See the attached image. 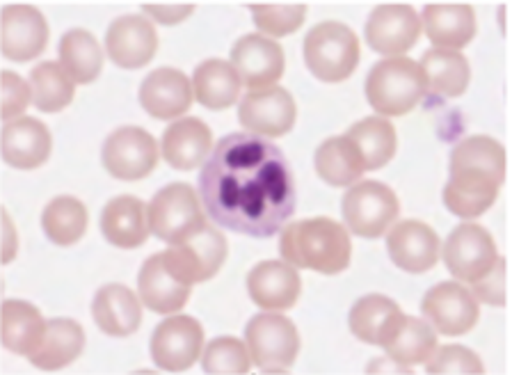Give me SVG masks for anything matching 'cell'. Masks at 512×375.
Listing matches in <instances>:
<instances>
[{
    "instance_id": "cell-1",
    "label": "cell",
    "mask_w": 512,
    "mask_h": 375,
    "mask_svg": "<svg viewBox=\"0 0 512 375\" xmlns=\"http://www.w3.org/2000/svg\"><path fill=\"white\" fill-rule=\"evenodd\" d=\"M199 195L213 222L252 238L282 231L298 204L284 151L252 133H231L218 142L199 174Z\"/></svg>"
},
{
    "instance_id": "cell-2",
    "label": "cell",
    "mask_w": 512,
    "mask_h": 375,
    "mask_svg": "<svg viewBox=\"0 0 512 375\" xmlns=\"http://www.w3.org/2000/svg\"><path fill=\"white\" fill-rule=\"evenodd\" d=\"M506 181V149L487 135H471L451 154V181L444 188V204L460 218H478L499 197Z\"/></svg>"
},
{
    "instance_id": "cell-3",
    "label": "cell",
    "mask_w": 512,
    "mask_h": 375,
    "mask_svg": "<svg viewBox=\"0 0 512 375\" xmlns=\"http://www.w3.org/2000/svg\"><path fill=\"white\" fill-rule=\"evenodd\" d=\"M279 250L291 266L316 270L323 275L343 273L352 257L348 229L330 218H311L288 225Z\"/></svg>"
},
{
    "instance_id": "cell-4",
    "label": "cell",
    "mask_w": 512,
    "mask_h": 375,
    "mask_svg": "<svg viewBox=\"0 0 512 375\" xmlns=\"http://www.w3.org/2000/svg\"><path fill=\"white\" fill-rule=\"evenodd\" d=\"M366 99L371 108L382 117H403L412 113L423 97L428 85L419 62L410 58L380 60L366 78Z\"/></svg>"
},
{
    "instance_id": "cell-5",
    "label": "cell",
    "mask_w": 512,
    "mask_h": 375,
    "mask_svg": "<svg viewBox=\"0 0 512 375\" xmlns=\"http://www.w3.org/2000/svg\"><path fill=\"white\" fill-rule=\"evenodd\" d=\"M304 62L318 81H346L359 65V39L346 23H318L304 39Z\"/></svg>"
},
{
    "instance_id": "cell-6",
    "label": "cell",
    "mask_w": 512,
    "mask_h": 375,
    "mask_svg": "<svg viewBox=\"0 0 512 375\" xmlns=\"http://www.w3.org/2000/svg\"><path fill=\"white\" fill-rule=\"evenodd\" d=\"M163 261L165 268L183 284L208 282L227 261V238L206 222L195 234L170 245V250L163 252Z\"/></svg>"
},
{
    "instance_id": "cell-7",
    "label": "cell",
    "mask_w": 512,
    "mask_h": 375,
    "mask_svg": "<svg viewBox=\"0 0 512 375\" xmlns=\"http://www.w3.org/2000/svg\"><path fill=\"white\" fill-rule=\"evenodd\" d=\"M252 362L266 373H286L300 353V334L291 318L259 314L245 327Z\"/></svg>"
},
{
    "instance_id": "cell-8",
    "label": "cell",
    "mask_w": 512,
    "mask_h": 375,
    "mask_svg": "<svg viewBox=\"0 0 512 375\" xmlns=\"http://www.w3.org/2000/svg\"><path fill=\"white\" fill-rule=\"evenodd\" d=\"M151 234L165 243H179L206 225L202 204L188 183H172L158 190L147 206Z\"/></svg>"
},
{
    "instance_id": "cell-9",
    "label": "cell",
    "mask_w": 512,
    "mask_h": 375,
    "mask_svg": "<svg viewBox=\"0 0 512 375\" xmlns=\"http://www.w3.org/2000/svg\"><path fill=\"white\" fill-rule=\"evenodd\" d=\"M400 204L394 190L380 181H362L343 197V220L352 234L380 238L398 218Z\"/></svg>"
},
{
    "instance_id": "cell-10",
    "label": "cell",
    "mask_w": 512,
    "mask_h": 375,
    "mask_svg": "<svg viewBox=\"0 0 512 375\" xmlns=\"http://www.w3.org/2000/svg\"><path fill=\"white\" fill-rule=\"evenodd\" d=\"M499 250L490 231L474 222H464L451 231L444 245V261L451 275L464 284H474L494 268Z\"/></svg>"
},
{
    "instance_id": "cell-11",
    "label": "cell",
    "mask_w": 512,
    "mask_h": 375,
    "mask_svg": "<svg viewBox=\"0 0 512 375\" xmlns=\"http://www.w3.org/2000/svg\"><path fill=\"white\" fill-rule=\"evenodd\" d=\"M204 327L192 316H170L151 337V357L170 373L188 371L204 353Z\"/></svg>"
},
{
    "instance_id": "cell-12",
    "label": "cell",
    "mask_w": 512,
    "mask_h": 375,
    "mask_svg": "<svg viewBox=\"0 0 512 375\" xmlns=\"http://www.w3.org/2000/svg\"><path fill=\"white\" fill-rule=\"evenodd\" d=\"M421 314L444 337H462L474 330L480 316L478 300L460 282H442L426 293Z\"/></svg>"
},
{
    "instance_id": "cell-13",
    "label": "cell",
    "mask_w": 512,
    "mask_h": 375,
    "mask_svg": "<svg viewBox=\"0 0 512 375\" xmlns=\"http://www.w3.org/2000/svg\"><path fill=\"white\" fill-rule=\"evenodd\" d=\"M298 106L284 87H266V90H250L240 101L238 119L240 126L259 138H282L293 129Z\"/></svg>"
},
{
    "instance_id": "cell-14",
    "label": "cell",
    "mask_w": 512,
    "mask_h": 375,
    "mask_svg": "<svg viewBox=\"0 0 512 375\" xmlns=\"http://www.w3.org/2000/svg\"><path fill=\"white\" fill-rule=\"evenodd\" d=\"M158 145L154 135L138 126H124L110 133L103 145V165L115 179L140 181L156 170Z\"/></svg>"
},
{
    "instance_id": "cell-15",
    "label": "cell",
    "mask_w": 512,
    "mask_h": 375,
    "mask_svg": "<svg viewBox=\"0 0 512 375\" xmlns=\"http://www.w3.org/2000/svg\"><path fill=\"white\" fill-rule=\"evenodd\" d=\"M421 17L412 5L387 3L378 5L366 21V44L382 55H398L414 49L421 37Z\"/></svg>"
},
{
    "instance_id": "cell-16",
    "label": "cell",
    "mask_w": 512,
    "mask_h": 375,
    "mask_svg": "<svg viewBox=\"0 0 512 375\" xmlns=\"http://www.w3.org/2000/svg\"><path fill=\"white\" fill-rule=\"evenodd\" d=\"M231 65L250 90H266L284 74V51L275 39L245 35L231 49Z\"/></svg>"
},
{
    "instance_id": "cell-17",
    "label": "cell",
    "mask_w": 512,
    "mask_h": 375,
    "mask_svg": "<svg viewBox=\"0 0 512 375\" xmlns=\"http://www.w3.org/2000/svg\"><path fill=\"white\" fill-rule=\"evenodd\" d=\"M106 51L110 60L122 69H140L154 60L158 35L154 23L138 14L119 17L106 33Z\"/></svg>"
},
{
    "instance_id": "cell-18",
    "label": "cell",
    "mask_w": 512,
    "mask_h": 375,
    "mask_svg": "<svg viewBox=\"0 0 512 375\" xmlns=\"http://www.w3.org/2000/svg\"><path fill=\"white\" fill-rule=\"evenodd\" d=\"M389 257L405 273H428L439 261L437 231L419 220H403L387 238Z\"/></svg>"
},
{
    "instance_id": "cell-19",
    "label": "cell",
    "mask_w": 512,
    "mask_h": 375,
    "mask_svg": "<svg viewBox=\"0 0 512 375\" xmlns=\"http://www.w3.org/2000/svg\"><path fill=\"white\" fill-rule=\"evenodd\" d=\"M48 23L32 5H7L3 10V55L12 62H30L42 55Z\"/></svg>"
},
{
    "instance_id": "cell-20",
    "label": "cell",
    "mask_w": 512,
    "mask_h": 375,
    "mask_svg": "<svg viewBox=\"0 0 512 375\" xmlns=\"http://www.w3.org/2000/svg\"><path fill=\"white\" fill-rule=\"evenodd\" d=\"M247 291L254 305L268 311L291 309L300 298L298 268L286 261H261L247 275Z\"/></svg>"
},
{
    "instance_id": "cell-21",
    "label": "cell",
    "mask_w": 512,
    "mask_h": 375,
    "mask_svg": "<svg viewBox=\"0 0 512 375\" xmlns=\"http://www.w3.org/2000/svg\"><path fill=\"white\" fill-rule=\"evenodd\" d=\"M192 85L179 69H156L144 78L140 87V103L147 115L156 119H174L188 113L192 106Z\"/></svg>"
},
{
    "instance_id": "cell-22",
    "label": "cell",
    "mask_w": 512,
    "mask_h": 375,
    "mask_svg": "<svg viewBox=\"0 0 512 375\" xmlns=\"http://www.w3.org/2000/svg\"><path fill=\"white\" fill-rule=\"evenodd\" d=\"M53 138L35 117H19L3 129V158L16 170H37L51 156Z\"/></svg>"
},
{
    "instance_id": "cell-23",
    "label": "cell",
    "mask_w": 512,
    "mask_h": 375,
    "mask_svg": "<svg viewBox=\"0 0 512 375\" xmlns=\"http://www.w3.org/2000/svg\"><path fill=\"white\" fill-rule=\"evenodd\" d=\"M423 28L435 49L460 51L476 37V12L467 3H430L423 10Z\"/></svg>"
},
{
    "instance_id": "cell-24",
    "label": "cell",
    "mask_w": 512,
    "mask_h": 375,
    "mask_svg": "<svg viewBox=\"0 0 512 375\" xmlns=\"http://www.w3.org/2000/svg\"><path fill=\"white\" fill-rule=\"evenodd\" d=\"M101 229L108 243L122 250H135L147 243L151 234L147 204L131 195L110 199L101 213Z\"/></svg>"
},
{
    "instance_id": "cell-25",
    "label": "cell",
    "mask_w": 512,
    "mask_h": 375,
    "mask_svg": "<svg viewBox=\"0 0 512 375\" xmlns=\"http://www.w3.org/2000/svg\"><path fill=\"white\" fill-rule=\"evenodd\" d=\"M142 305L156 314L172 316L188 305L190 284H183L165 268L163 252L144 261L138 277Z\"/></svg>"
},
{
    "instance_id": "cell-26",
    "label": "cell",
    "mask_w": 512,
    "mask_h": 375,
    "mask_svg": "<svg viewBox=\"0 0 512 375\" xmlns=\"http://www.w3.org/2000/svg\"><path fill=\"white\" fill-rule=\"evenodd\" d=\"M92 316L99 330L110 337H131L140 330L142 305L128 286L106 284L96 293Z\"/></svg>"
},
{
    "instance_id": "cell-27",
    "label": "cell",
    "mask_w": 512,
    "mask_h": 375,
    "mask_svg": "<svg viewBox=\"0 0 512 375\" xmlns=\"http://www.w3.org/2000/svg\"><path fill=\"white\" fill-rule=\"evenodd\" d=\"M211 147L213 133L197 117H183L163 133V156L174 170H197L211 154Z\"/></svg>"
},
{
    "instance_id": "cell-28",
    "label": "cell",
    "mask_w": 512,
    "mask_h": 375,
    "mask_svg": "<svg viewBox=\"0 0 512 375\" xmlns=\"http://www.w3.org/2000/svg\"><path fill=\"white\" fill-rule=\"evenodd\" d=\"M380 348H384L391 362L410 369V366L428 362V357L435 353L437 332L423 318L400 314Z\"/></svg>"
},
{
    "instance_id": "cell-29",
    "label": "cell",
    "mask_w": 512,
    "mask_h": 375,
    "mask_svg": "<svg viewBox=\"0 0 512 375\" xmlns=\"http://www.w3.org/2000/svg\"><path fill=\"white\" fill-rule=\"evenodd\" d=\"M85 348V332L71 318H53L46 325V337L37 353L28 359L32 366L42 371H60L71 362H76Z\"/></svg>"
},
{
    "instance_id": "cell-30",
    "label": "cell",
    "mask_w": 512,
    "mask_h": 375,
    "mask_svg": "<svg viewBox=\"0 0 512 375\" xmlns=\"http://www.w3.org/2000/svg\"><path fill=\"white\" fill-rule=\"evenodd\" d=\"M46 321L35 305L23 300L3 302V346L14 355L37 353L46 337Z\"/></svg>"
},
{
    "instance_id": "cell-31",
    "label": "cell",
    "mask_w": 512,
    "mask_h": 375,
    "mask_svg": "<svg viewBox=\"0 0 512 375\" xmlns=\"http://www.w3.org/2000/svg\"><path fill=\"white\" fill-rule=\"evenodd\" d=\"M238 71L231 62L224 60H206L195 69L192 76V92L195 99L208 110H224L234 106L240 97Z\"/></svg>"
},
{
    "instance_id": "cell-32",
    "label": "cell",
    "mask_w": 512,
    "mask_h": 375,
    "mask_svg": "<svg viewBox=\"0 0 512 375\" xmlns=\"http://www.w3.org/2000/svg\"><path fill=\"white\" fill-rule=\"evenodd\" d=\"M419 67L426 76V85L432 94L455 99L467 92L471 69L460 51L430 49L423 53Z\"/></svg>"
},
{
    "instance_id": "cell-33",
    "label": "cell",
    "mask_w": 512,
    "mask_h": 375,
    "mask_svg": "<svg viewBox=\"0 0 512 375\" xmlns=\"http://www.w3.org/2000/svg\"><path fill=\"white\" fill-rule=\"evenodd\" d=\"M316 170L320 179L334 188H350L364 174V161L348 135L325 140L316 151Z\"/></svg>"
},
{
    "instance_id": "cell-34",
    "label": "cell",
    "mask_w": 512,
    "mask_h": 375,
    "mask_svg": "<svg viewBox=\"0 0 512 375\" xmlns=\"http://www.w3.org/2000/svg\"><path fill=\"white\" fill-rule=\"evenodd\" d=\"M400 314L403 311L391 298H384V295L378 293L364 295L350 309V332L359 341L371 343V346H382V341L387 339V334L396 325Z\"/></svg>"
},
{
    "instance_id": "cell-35",
    "label": "cell",
    "mask_w": 512,
    "mask_h": 375,
    "mask_svg": "<svg viewBox=\"0 0 512 375\" xmlns=\"http://www.w3.org/2000/svg\"><path fill=\"white\" fill-rule=\"evenodd\" d=\"M60 65L78 85L94 83L103 69V51L87 30H69L60 42Z\"/></svg>"
},
{
    "instance_id": "cell-36",
    "label": "cell",
    "mask_w": 512,
    "mask_h": 375,
    "mask_svg": "<svg viewBox=\"0 0 512 375\" xmlns=\"http://www.w3.org/2000/svg\"><path fill=\"white\" fill-rule=\"evenodd\" d=\"M362 154L366 170H380L396 154V129L387 117H366L346 133Z\"/></svg>"
},
{
    "instance_id": "cell-37",
    "label": "cell",
    "mask_w": 512,
    "mask_h": 375,
    "mask_svg": "<svg viewBox=\"0 0 512 375\" xmlns=\"http://www.w3.org/2000/svg\"><path fill=\"white\" fill-rule=\"evenodd\" d=\"M87 220H90V215H87L85 204L69 195L55 197L53 202H48L42 215L46 236L62 247L76 245L85 236Z\"/></svg>"
},
{
    "instance_id": "cell-38",
    "label": "cell",
    "mask_w": 512,
    "mask_h": 375,
    "mask_svg": "<svg viewBox=\"0 0 512 375\" xmlns=\"http://www.w3.org/2000/svg\"><path fill=\"white\" fill-rule=\"evenodd\" d=\"M32 103L42 113H60L76 97V83L58 62H42L30 71Z\"/></svg>"
},
{
    "instance_id": "cell-39",
    "label": "cell",
    "mask_w": 512,
    "mask_h": 375,
    "mask_svg": "<svg viewBox=\"0 0 512 375\" xmlns=\"http://www.w3.org/2000/svg\"><path fill=\"white\" fill-rule=\"evenodd\" d=\"M250 350L236 337H220L211 341L202 355V366L211 375H245L250 371Z\"/></svg>"
},
{
    "instance_id": "cell-40",
    "label": "cell",
    "mask_w": 512,
    "mask_h": 375,
    "mask_svg": "<svg viewBox=\"0 0 512 375\" xmlns=\"http://www.w3.org/2000/svg\"><path fill=\"white\" fill-rule=\"evenodd\" d=\"M250 10L256 28L272 37L295 33L307 17V5L304 3H252Z\"/></svg>"
},
{
    "instance_id": "cell-41",
    "label": "cell",
    "mask_w": 512,
    "mask_h": 375,
    "mask_svg": "<svg viewBox=\"0 0 512 375\" xmlns=\"http://www.w3.org/2000/svg\"><path fill=\"white\" fill-rule=\"evenodd\" d=\"M428 373L430 375H446V373H469L480 375L485 373V366L476 353H471L464 346H442L435 348V353L428 357Z\"/></svg>"
},
{
    "instance_id": "cell-42",
    "label": "cell",
    "mask_w": 512,
    "mask_h": 375,
    "mask_svg": "<svg viewBox=\"0 0 512 375\" xmlns=\"http://www.w3.org/2000/svg\"><path fill=\"white\" fill-rule=\"evenodd\" d=\"M32 101V87L21 76L12 71H3V119L12 122L26 113L28 103Z\"/></svg>"
},
{
    "instance_id": "cell-43",
    "label": "cell",
    "mask_w": 512,
    "mask_h": 375,
    "mask_svg": "<svg viewBox=\"0 0 512 375\" xmlns=\"http://www.w3.org/2000/svg\"><path fill=\"white\" fill-rule=\"evenodd\" d=\"M474 298L492 307H506V259H496L494 268L483 279L471 284Z\"/></svg>"
},
{
    "instance_id": "cell-44",
    "label": "cell",
    "mask_w": 512,
    "mask_h": 375,
    "mask_svg": "<svg viewBox=\"0 0 512 375\" xmlns=\"http://www.w3.org/2000/svg\"><path fill=\"white\" fill-rule=\"evenodd\" d=\"M142 10H144V14H149L151 19L163 23V26H174V23L188 19L192 10H195V5L192 3H167V5L142 3Z\"/></svg>"
},
{
    "instance_id": "cell-45",
    "label": "cell",
    "mask_w": 512,
    "mask_h": 375,
    "mask_svg": "<svg viewBox=\"0 0 512 375\" xmlns=\"http://www.w3.org/2000/svg\"><path fill=\"white\" fill-rule=\"evenodd\" d=\"M5 234H7V252H5V263L12 261V254H14V241H12V222H10V215L5 213Z\"/></svg>"
}]
</instances>
